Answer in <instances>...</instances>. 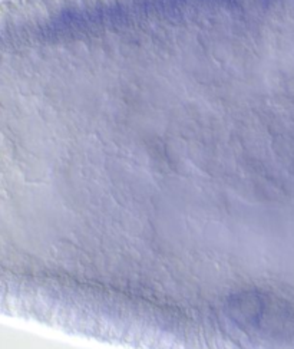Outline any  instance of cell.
<instances>
[{"mask_svg":"<svg viewBox=\"0 0 294 349\" xmlns=\"http://www.w3.org/2000/svg\"><path fill=\"white\" fill-rule=\"evenodd\" d=\"M284 254H286V247H284ZM286 264H287V254H286ZM287 276H288V266H287ZM288 287H290V277H288ZM290 302H291V290H290ZM291 313H293V304H291ZM293 326H294V318H293Z\"/></svg>","mask_w":294,"mask_h":349,"instance_id":"1","label":"cell"}]
</instances>
